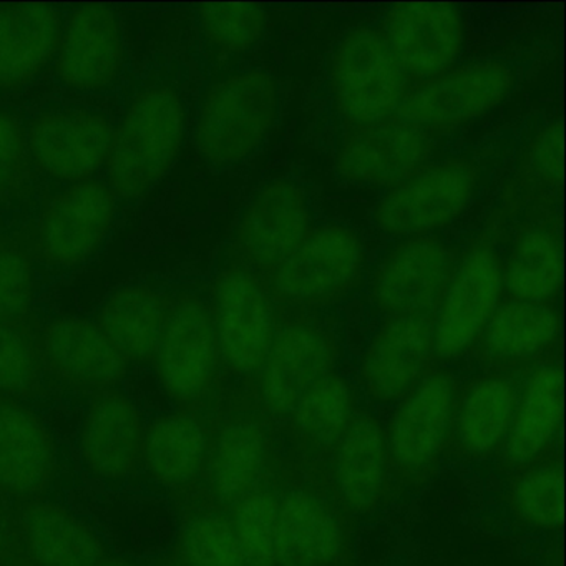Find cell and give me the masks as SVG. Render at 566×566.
Listing matches in <instances>:
<instances>
[{"label": "cell", "mask_w": 566, "mask_h": 566, "mask_svg": "<svg viewBox=\"0 0 566 566\" xmlns=\"http://www.w3.org/2000/svg\"><path fill=\"white\" fill-rule=\"evenodd\" d=\"M364 264L363 244L353 230L340 224L311 228L268 281L276 324L346 300L363 283Z\"/></svg>", "instance_id": "1"}, {"label": "cell", "mask_w": 566, "mask_h": 566, "mask_svg": "<svg viewBox=\"0 0 566 566\" xmlns=\"http://www.w3.org/2000/svg\"><path fill=\"white\" fill-rule=\"evenodd\" d=\"M210 446L197 485L174 493L175 503H195L230 512L241 499L276 472L273 423L240 402L214 413Z\"/></svg>", "instance_id": "2"}, {"label": "cell", "mask_w": 566, "mask_h": 566, "mask_svg": "<svg viewBox=\"0 0 566 566\" xmlns=\"http://www.w3.org/2000/svg\"><path fill=\"white\" fill-rule=\"evenodd\" d=\"M185 134V111L177 92L150 87L132 102L114 132L108 154V188L135 200L161 180L177 160Z\"/></svg>", "instance_id": "3"}, {"label": "cell", "mask_w": 566, "mask_h": 566, "mask_svg": "<svg viewBox=\"0 0 566 566\" xmlns=\"http://www.w3.org/2000/svg\"><path fill=\"white\" fill-rule=\"evenodd\" d=\"M459 380L437 367L407 394L386 429L390 486L416 492L430 482L449 446Z\"/></svg>", "instance_id": "4"}, {"label": "cell", "mask_w": 566, "mask_h": 566, "mask_svg": "<svg viewBox=\"0 0 566 566\" xmlns=\"http://www.w3.org/2000/svg\"><path fill=\"white\" fill-rule=\"evenodd\" d=\"M280 486L274 566L353 565V523L317 480L293 467L276 473Z\"/></svg>", "instance_id": "5"}, {"label": "cell", "mask_w": 566, "mask_h": 566, "mask_svg": "<svg viewBox=\"0 0 566 566\" xmlns=\"http://www.w3.org/2000/svg\"><path fill=\"white\" fill-rule=\"evenodd\" d=\"M277 118V87L264 71L241 72L208 88L197 145L210 164H238L258 150Z\"/></svg>", "instance_id": "6"}, {"label": "cell", "mask_w": 566, "mask_h": 566, "mask_svg": "<svg viewBox=\"0 0 566 566\" xmlns=\"http://www.w3.org/2000/svg\"><path fill=\"white\" fill-rule=\"evenodd\" d=\"M154 366L178 410L203 412L217 394L220 349L210 304L197 294L171 296Z\"/></svg>", "instance_id": "7"}, {"label": "cell", "mask_w": 566, "mask_h": 566, "mask_svg": "<svg viewBox=\"0 0 566 566\" xmlns=\"http://www.w3.org/2000/svg\"><path fill=\"white\" fill-rule=\"evenodd\" d=\"M410 87L379 28L354 29L331 59V92L346 127L392 117Z\"/></svg>", "instance_id": "8"}, {"label": "cell", "mask_w": 566, "mask_h": 566, "mask_svg": "<svg viewBox=\"0 0 566 566\" xmlns=\"http://www.w3.org/2000/svg\"><path fill=\"white\" fill-rule=\"evenodd\" d=\"M479 178V168L465 158L430 161L386 191L374 221L389 237H429L472 203Z\"/></svg>", "instance_id": "9"}, {"label": "cell", "mask_w": 566, "mask_h": 566, "mask_svg": "<svg viewBox=\"0 0 566 566\" xmlns=\"http://www.w3.org/2000/svg\"><path fill=\"white\" fill-rule=\"evenodd\" d=\"M210 310L221 373L250 380L254 390L277 329L268 287L251 274L228 266L214 277Z\"/></svg>", "instance_id": "10"}, {"label": "cell", "mask_w": 566, "mask_h": 566, "mask_svg": "<svg viewBox=\"0 0 566 566\" xmlns=\"http://www.w3.org/2000/svg\"><path fill=\"white\" fill-rule=\"evenodd\" d=\"M513 85L515 74L503 62L455 65L439 77L412 85L396 117L439 138L502 104Z\"/></svg>", "instance_id": "11"}, {"label": "cell", "mask_w": 566, "mask_h": 566, "mask_svg": "<svg viewBox=\"0 0 566 566\" xmlns=\"http://www.w3.org/2000/svg\"><path fill=\"white\" fill-rule=\"evenodd\" d=\"M460 258V253L437 238L400 241L387 251L370 277L369 294L374 307L386 317L436 319Z\"/></svg>", "instance_id": "12"}, {"label": "cell", "mask_w": 566, "mask_h": 566, "mask_svg": "<svg viewBox=\"0 0 566 566\" xmlns=\"http://www.w3.org/2000/svg\"><path fill=\"white\" fill-rule=\"evenodd\" d=\"M311 228L303 188L290 180L273 181L248 205L228 248V266L251 274L266 286Z\"/></svg>", "instance_id": "13"}, {"label": "cell", "mask_w": 566, "mask_h": 566, "mask_svg": "<svg viewBox=\"0 0 566 566\" xmlns=\"http://www.w3.org/2000/svg\"><path fill=\"white\" fill-rule=\"evenodd\" d=\"M337 359L339 344L326 327L310 319L277 324L270 353L254 384L260 412L271 423L286 419L314 384L334 373Z\"/></svg>", "instance_id": "14"}, {"label": "cell", "mask_w": 566, "mask_h": 566, "mask_svg": "<svg viewBox=\"0 0 566 566\" xmlns=\"http://www.w3.org/2000/svg\"><path fill=\"white\" fill-rule=\"evenodd\" d=\"M314 480L350 523L392 499L386 429L369 410H356L343 439Z\"/></svg>", "instance_id": "15"}, {"label": "cell", "mask_w": 566, "mask_h": 566, "mask_svg": "<svg viewBox=\"0 0 566 566\" xmlns=\"http://www.w3.org/2000/svg\"><path fill=\"white\" fill-rule=\"evenodd\" d=\"M117 197L97 181L74 185L49 198L31 223L34 260L52 268L84 263L111 231Z\"/></svg>", "instance_id": "16"}, {"label": "cell", "mask_w": 566, "mask_h": 566, "mask_svg": "<svg viewBox=\"0 0 566 566\" xmlns=\"http://www.w3.org/2000/svg\"><path fill=\"white\" fill-rule=\"evenodd\" d=\"M502 297V258L489 243H476L460 258L433 321L437 366L472 349Z\"/></svg>", "instance_id": "17"}, {"label": "cell", "mask_w": 566, "mask_h": 566, "mask_svg": "<svg viewBox=\"0 0 566 566\" xmlns=\"http://www.w3.org/2000/svg\"><path fill=\"white\" fill-rule=\"evenodd\" d=\"M439 138L402 118L349 125L337 151L340 177L370 187L389 188L430 164Z\"/></svg>", "instance_id": "18"}, {"label": "cell", "mask_w": 566, "mask_h": 566, "mask_svg": "<svg viewBox=\"0 0 566 566\" xmlns=\"http://www.w3.org/2000/svg\"><path fill=\"white\" fill-rule=\"evenodd\" d=\"M379 31L412 85L455 67L463 48L462 14L452 4L392 6Z\"/></svg>", "instance_id": "19"}, {"label": "cell", "mask_w": 566, "mask_h": 566, "mask_svg": "<svg viewBox=\"0 0 566 566\" xmlns=\"http://www.w3.org/2000/svg\"><path fill=\"white\" fill-rule=\"evenodd\" d=\"M433 317H386L360 360L367 396L379 403H399L423 377L437 369Z\"/></svg>", "instance_id": "20"}, {"label": "cell", "mask_w": 566, "mask_h": 566, "mask_svg": "<svg viewBox=\"0 0 566 566\" xmlns=\"http://www.w3.org/2000/svg\"><path fill=\"white\" fill-rule=\"evenodd\" d=\"M41 356L45 377L82 396L115 389L127 374L128 364L97 323L81 317H62L42 326Z\"/></svg>", "instance_id": "21"}, {"label": "cell", "mask_w": 566, "mask_h": 566, "mask_svg": "<svg viewBox=\"0 0 566 566\" xmlns=\"http://www.w3.org/2000/svg\"><path fill=\"white\" fill-rule=\"evenodd\" d=\"M15 559L34 566H97L107 558L104 539L64 506L48 500L9 502Z\"/></svg>", "instance_id": "22"}, {"label": "cell", "mask_w": 566, "mask_h": 566, "mask_svg": "<svg viewBox=\"0 0 566 566\" xmlns=\"http://www.w3.org/2000/svg\"><path fill=\"white\" fill-rule=\"evenodd\" d=\"M114 132L107 118L91 112H44L29 128L32 164L55 180L85 184L107 161Z\"/></svg>", "instance_id": "23"}, {"label": "cell", "mask_w": 566, "mask_h": 566, "mask_svg": "<svg viewBox=\"0 0 566 566\" xmlns=\"http://www.w3.org/2000/svg\"><path fill=\"white\" fill-rule=\"evenodd\" d=\"M558 337L553 306L503 296L472 349L485 374L513 376L553 363Z\"/></svg>", "instance_id": "24"}, {"label": "cell", "mask_w": 566, "mask_h": 566, "mask_svg": "<svg viewBox=\"0 0 566 566\" xmlns=\"http://www.w3.org/2000/svg\"><path fill=\"white\" fill-rule=\"evenodd\" d=\"M57 472V446L41 417L21 400L0 396V496L45 500Z\"/></svg>", "instance_id": "25"}, {"label": "cell", "mask_w": 566, "mask_h": 566, "mask_svg": "<svg viewBox=\"0 0 566 566\" xmlns=\"http://www.w3.org/2000/svg\"><path fill=\"white\" fill-rule=\"evenodd\" d=\"M359 409V390L337 373L314 384L284 423L290 465L316 479Z\"/></svg>", "instance_id": "26"}, {"label": "cell", "mask_w": 566, "mask_h": 566, "mask_svg": "<svg viewBox=\"0 0 566 566\" xmlns=\"http://www.w3.org/2000/svg\"><path fill=\"white\" fill-rule=\"evenodd\" d=\"M520 389L513 376L483 374L457 392L447 457L483 462L502 449L518 406Z\"/></svg>", "instance_id": "27"}, {"label": "cell", "mask_w": 566, "mask_h": 566, "mask_svg": "<svg viewBox=\"0 0 566 566\" xmlns=\"http://www.w3.org/2000/svg\"><path fill=\"white\" fill-rule=\"evenodd\" d=\"M124 67V45L114 11L85 4L72 12L62 28L55 74L75 91H104Z\"/></svg>", "instance_id": "28"}, {"label": "cell", "mask_w": 566, "mask_h": 566, "mask_svg": "<svg viewBox=\"0 0 566 566\" xmlns=\"http://www.w3.org/2000/svg\"><path fill=\"white\" fill-rule=\"evenodd\" d=\"M562 367L555 363L543 364L530 373L520 390L512 427L496 453L499 470L513 475L552 457L562 426Z\"/></svg>", "instance_id": "29"}, {"label": "cell", "mask_w": 566, "mask_h": 566, "mask_svg": "<svg viewBox=\"0 0 566 566\" xmlns=\"http://www.w3.org/2000/svg\"><path fill=\"white\" fill-rule=\"evenodd\" d=\"M145 426L135 403L118 389L92 397L82 426V460L92 475L120 482L142 465Z\"/></svg>", "instance_id": "30"}, {"label": "cell", "mask_w": 566, "mask_h": 566, "mask_svg": "<svg viewBox=\"0 0 566 566\" xmlns=\"http://www.w3.org/2000/svg\"><path fill=\"white\" fill-rule=\"evenodd\" d=\"M62 28L52 6H0V92L25 87L54 61Z\"/></svg>", "instance_id": "31"}, {"label": "cell", "mask_w": 566, "mask_h": 566, "mask_svg": "<svg viewBox=\"0 0 566 566\" xmlns=\"http://www.w3.org/2000/svg\"><path fill=\"white\" fill-rule=\"evenodd\" d=\"M213 417L184 412L158 417L145 427L142 465L171 493L197 485L210 446Z\"/></svg>", "instance_id": "32"}, {"label": "cell", "mask_w": 566, "mask_h": 566, "mask_svg": "<svg viewBox=\"0 0 566 566\" xmlns=\"http://www.w3.org/2000/svg\"><path fill=\"white\" fill-rule=\"evenodd\" d=\"M170 306L171 294L125 287L102 307L97 326L125 363L154 364Z\"/></svg>", "instance_id": "33"}, {"label": "cell", "mask_w": 566, "mask_h": 566, "mask_svg": "<svg viewBox=\"0 0 566 566\" xmlns=\"http://www.w3.org/2000/svg\"><path fill=\"white\" fill-rule=\"evenodd\" d=\"M503 296L548 304L562 287L558 238L545 227H523L502 260Z\"/></svg>", "instance_id": "34"}, {"label": "cell", "mask_w": 566, "mask_h": 566, "mask_svg": "<svg viewBox=\"0 0 566 566\" xmlns=\"http://www.w3.org/2000/svg\"><path fill=\"white\" fill-rule=\"evenodd\" d=\"M180 530L168 566H247L230 513L195 503H177Z\"/></svg>", "instance_id": "35"}, {"label": "cell", "mask_w": 566, "mask_h": 566, "mask_svg": "<svg viewBox=\"0 0 566 566\" xmlns=\"http://www.w3.org/2000/svg\"><path fill=\"white\" fill-rule=\"evenodd\" d=\"M41 321L0 324V396L32 400L48 394Z\"/></svg>", "instance_id": "36"}, {"label": "cell", "mask_w": 566, "mask_h": 566, "mask_svg": "<svg viewBox=\"0 0 566 566\" xmlns=\"http://www.w3.org/2000/svg\"><path fill=\"white\" fill-rule=\"evenodd\" d=\"M510 512L522 525L555 530L563 518V470L558 455L510 475L505 492Z\"/></svg>", "instance_id": "37"}, {"label": "cell", "mask_w": 566, "mask_h": 566, "mask_svg": "<svg viewBox=\"0 0 566 566\" xmlns=\"http://www.w3.org/2000/svg\"><path fill=\"white\" fill-rule=\"evenodd\" d=\"M234 533L247 566H274L280 486L263 483L230 510Z\"/></svg>", "instance_id": "38"}, {"label": "cell", "mask_w": 566, "mask_h": 566, "mask_svg": "<svg viewBox=\"0 0 566 566\" xmlns=\"http://www.w3.org/2000/svg\"><path fill=\"white\" fill-rule=\"evenodd\" d=\"M34 247L31 224L0 237V324L35 319Z\"/></svg>", "instance_id": "39"}, {"label": "cell", "mask_w": 566, "mask_h": 566, "mask_svg": "<svg viewBox=\"0 0 566 566\" xmlns=\"http://www.w3.org/2000/svg\"><path fill=\"white\" fill-rule=\"evenodd\" d=\"M201 32L218 51L241 54L261 41L266 28V12L248 2L203 4L198 9Z\"/></svg>", "instance_id": "40"}, {"label": "cell", "mask_w": 566, "mask_h": 566, "mask_svg": "<svg viewBox=\"0 0 566 566\" xmlns=\"http://www.w3.org/2000/svg\"><path fill=\"white\" fill-rule=\"evenodd\" d=\"M32 165L28 134L21 122L8 112H0V205L28 197Z\"/></svg>", "instance_id": "41"}, {"label": "cell", "mask_w": 566, "mask_h": 566, "mask_svg": "<svg viewBox=\"0 0 566 566\" xmlns=\"http://www.w3.org/2000/svg\"><path fill=\"white\" fill-rule=\"evenodd\" d=\"M518 177L526 195H543L555 188L562 177V125H549L530 144Z\"/></svg>", "instance_id": "42"}, {"label": "cell", "mask_w": 566, "mask_h": 566, "mask_svg": "<svg viewBox=\"0 0 566 566\" xmlns=\"http://www.w3.org/2000/svg\"><path fill=\"white\" fill-rule=\"evenodd\" d=\"M8 509L9 500L0 496V565H6V563L15 559L11 533H9Z\"/></svg>", "instance_id": "43"}, {"label": "cell", "mask_w": 566, "mask_h": 566, "mask_svg": "<svg viewBox=\"0 0 566 566\" xmlns=\"http://www.w3.org/2000/svg\"><path fill=\"white\" fill-rule=\"evenodd\" d=\"M97 566H137L134 563L125 562V559L117 558V556L108 555L107 558L102 559Z\"/></svg>", "instance_id": "44"}, {"label": "cell", "mask_w": 566, "mask_h": 566, "mask_svg": "<svg viewBox=\"0 0 566 566\" xmlns=\"http://www.w3.org/2000/svg\"><path fill=\"white\" fill-rule=\"evenodd\" d=\"M0 566H34V565H31V563H28V562H21V559H14V562H9V563H6V565H0Z\"/></svg>", "instance_id": "45"}, {"label": "cell", "mask_w": 566, "mask_h": 566, "mask_svg": "<svg viewBox=\"0 0 566 566\" xmlns=\"http://www.w3.org/2000/svg\"><path fill=\"white\" fill-rule=\"evenodd\" d=\"M157 566H168V565H165V563H164V562H160V563H158V565H157Z\"/></svg>", "instance_id": "46"}]
</instances>
